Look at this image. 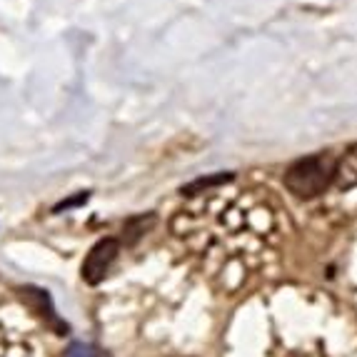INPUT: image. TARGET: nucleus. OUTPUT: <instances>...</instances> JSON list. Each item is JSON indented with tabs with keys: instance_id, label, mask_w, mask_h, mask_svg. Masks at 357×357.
<instances>
[{
	"instance_id": "nucleus-1",
	"label": "nucleus",
	"mask_w": 357,
	"mask_h": 357,
	"mask_svg": "<svg viewBox=\"0 0 357 357\" xmlns=\"http://www.w3.org/2000/svg\"><path fill=\"white\" fill-rule=\"evenodd\" d=\"M225 185V183H222ZM197 195L173 220V230L188 250L213 265L215 260L262 250L275 215L257 192L222 190L218 185Z\"/></svg>"
},
{
	"instance_id": "nucleus-2",
	"label": "nucleus",
	"mask_w": 357,
	"mask_h": 357,
	"mask_svg": "<svg viewBox=\"0 0 357 357\" xmlns=\"http://www.w3.org/2000/svg\"><path fill=\"white\" fill-rule=\"evenodd\" d=\"M337 178V158L333 153H315L307 158H300L285 170V188L295 197H317L328 190Z\"/></svg>"
},
{
	"instance_id": "nucleus-3",
	"label": "nucleus",
	"mask_w": 357,
	"mask_h": 357,
	"mask_svg": "<svg viewBox=\"0 0 357 357\" xmlns=\"http://www.w3.org/2000/svg\"><path fill=\"white\" fill-rule=\"evenodd\" d=\"M0 357H40L38 340L23 322L0 312Z\"/></svg>"
},
{
	"instance_id": "nucleus-4",
	"label": "nucleus",
	"mask_w": 357,
	"mask_h": 357,
	"mask_svg": "<svg viewBox=\"0 0 357 357\" xmlns=\"http://www.w3.org/2000/svg\"><path fill=\"white\" fill-rule=\"evenodd\" d=\"M115 255H118V243L115 240H102V243H98L93 250H90L88 260H85L83 265V278L88 282H98L105 278L107 268H110V262L115 260Z\"/></svg>"
},
{
	"instance_id": "nucleus-5",
	"label": "nucleus",
	"mask_w": 357,
	"mask_h": 357,
	"mask_svg": "<svg viewBox=\"0 0 357 357\" xmlns=\"http://www.w3.org/2000/svg\"><path fill=\"white\" fill-rule=\"evenodd\" d=\"M70 357H102V355L98 350H93V347H88V345H73Z\"/></svg>"
}]
</instances>
